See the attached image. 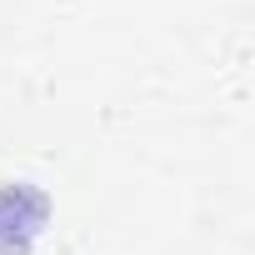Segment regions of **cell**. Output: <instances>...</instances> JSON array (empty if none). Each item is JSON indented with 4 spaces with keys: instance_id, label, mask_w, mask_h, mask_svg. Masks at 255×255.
<instances>
[{
    "instance_id": "obj_1",
    "label": "cell",
    "mask_w": 255,
    "mask_h": 255,
    "mask_svg": "<svg viewBox=\"0 0 255 255\" xmlns=\"http://www.w3.org/2000/svg\"><path fill=\"white\" fill-rule=\"evenodd\" d=\"M45 225V195L30 185H0V255H25Z\"/></svg>"
}]
</instances>
